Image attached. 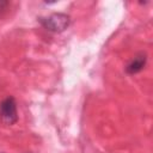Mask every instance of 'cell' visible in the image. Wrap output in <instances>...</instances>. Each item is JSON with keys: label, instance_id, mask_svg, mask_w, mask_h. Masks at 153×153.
<instances>
[{"label": "cell", "instance_id": "obj_1", "mask_svg": "<svg viewBox=\"0 0 153 153\" xmlns=\"http://www.w3.org/2000/svg\"><path fill=\"white\" fill-rule=\"evenodd\" d=\"M69 16L65 13H53L48 17L39 18V23L44 29L51 32H62L69 25Z\"/></svg>", "mask_w": 153, "mask_h": 153}, {"label": "cell", "instance_id": "obj_2", "mask_svg": "<svg viewBox=\"0 0 153 153\" xmlns=\"http://www.w3.org/2000/svg\"><path fill=\"white\" fill-rule=\"evenodd\" d=\"M0 121L6 126H12L18 121L17 103L13 97H6L0 103Z\"/></svg>", "mask_w": 153, "mask_h": 153}, {"label": "cell", "instance_id": "obj_3", "mask_svg": "<svg viewBox=\"0 0 153 153\" xmlns=\"http://www.w3.org/2000/svg\"><path fill=\"white\" fill-rule=\"evenodd\" d=\"M146 61H147V56L145 53H140L139 55H136L129 63L128 66L126 67V72L130 75L133 74H136L139 72H141L145 66H146Z\"/></svg>", "mask_w": 153, "mask_h": 153}]
</instances>
